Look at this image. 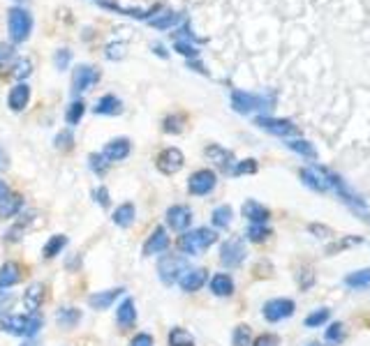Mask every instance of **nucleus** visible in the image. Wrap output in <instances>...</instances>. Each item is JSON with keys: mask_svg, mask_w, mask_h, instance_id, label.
<instances>
[{"mask_svg": "<svg viewBox=\"0 0 370 346\" xmlns=\"http://www.w3.org/2000/svg\"><path fill=\"white\" fill-rule=\"evenodd\" d=\"M44 325V318L37 314H0V328L15 337H35Z\"/></svg>", "mask_w": 370, "mask_h": 346, "instance_id": "obj_1", "label": "nucleus"}, {"mask_svg": "<svg viewBox=\"0 0 370 346\" xmlns=\"http://www.w3.org/2000/svg\"><path fill=\"white\" fill-rule=\"evenodd\" d=\"M218 240V233L213 231V228H206V226H200L195 228V231H185L181 238H178V249H181L183 254L188 256H200L204 254L206 249L213 245V242Z\"/></svg>", "mask_w": 370, "mask_h": 346, "instance_id": "obj_2", "label": "nucleus"}, {"mask_svg": "<svg viewBox=\"0 0 370 346\" xmlns=\"http://www.w3.org/2000/svg\"><path fill=\"white\" fill-rule=\"evenodd\" d=\"M231 109H234L236 113L266 111V109H273V97L259 95V93H245V90H231Z\"/></svg>", "mask_w": 370, "mask_h": 346, "instance_id": "obj_3", "label": "nucleus"}, {"mask_svg": "<svg viewBox=\"0 0 370 346\" xmlns=\"http://www.w3.org/2000/svg\"><path fill=\"white\" fill-rule=\"evenodd\" d=\"M33 30V14L24 7H12L8 12V33L12 44H24Z\"/></svg>", "mask_w": 370, "mask_h": 346, "instance_id": "obj_4", "label": "nucleus"}, {"mask_svg": "<svg viewBox=\"0 0 370 346\" xmlns=\"http://www.w3.org/2000/svg\"><path fill=\"white\" fill-rule=\"evenodd\" d=\"M185 268H188V263H185L183 256L164 254L160 256V261H157V277H160V282L164 286H171V284L178 282V277L183 275Z\"/></svg>", "mask_w": 370, "mask_h": 346, "instance_id": "obj_5", "label": "nucleus"}, {"mask_svg": "<svg viewBox=\"0 0 370 346\" xmlns=\"http://www.w3.org/2000/svg\"><path fill=\"white\" fill-rule=\"evenodd\" d=\"M100 81V72L95 65H77L72 69V95H84L88 93L95 83Z\"/></svg>", "mask_w": 370, "mask_h": 346, "instance_id": "obj_6", "label": "nucleus"}, {"mask_svg": "<svg viewBox=\"0 0 370 346\" xmlns=\"http://www.w3.org/2000/svg\"><path fill=\"white\" fill-rule=\"evenodd\" d=\"M255 125H257L259 129L269 131V134H273V136H297L299 134V127L292 120H287V118L257 116L255 118Z\"/></svg>", "mask_w": 370, "mask_h": 346, "instance_id": "obj_7", "label": "nucleus"}, {"mask_svg": "<svg viewBox=\"0 0 370 346\" xmlns=\"http://www.w3.org/2000/svg\"><path fill=\"white\" fill-rule=\"evenodd\" d=\"M301 180H303L306 187H310V190L319 192V194L331 190V171L321 169V166H317V164L301 169Z\"/></svg>", "mask_w": 370, "mask_h": 346, "instance_id": "obj_8", "label": "nucleus"}, {"mask_svg": "<svg viewBox=\"0 0 370 346\" xmlns=\"http://www.w3.org/2000/svg\"><path fill=\"white\" fill-rule=\"evenodd\" d=\"M215 185H218V176L211 169H200L188 178V192L193 197H206V194L215 190Z\"/></svg>", "mask_w": 370, "mask_h": 346, "instance_id": "obj_9", "label": "nucleus"}, {"mask_svg": "<svg viewBox=\"0 0 370 346\" xmlns=\"http://www.w3.org/2000/svg\"><path fill=\"white\" fill-rule=\"evenodd\" d=\"M294 309H297V304H294V300H290V298H273V300L264 302L262 314L269 323H278V321L290 318L294 314Z\"/></svg>", "mask_w": 370, "mask_h": 346, "instance_id": "obj_10", "label": "nucleus"}, {"mask_svg": "<svg viewBox=\"0 0 370 346\" xmlns=\"http://www.w3.org/2000/svg\"><path fill=\"white\" fill-rule=\"evenodd\" d=\"M245 245L241 238H229L220 247V263L224 268H238L245 261Z\"/></svg>", "mask_w": 370, "mask_h": 346, "instance_id": "obj_11", "label": "nucleus"}, {"mask_svg": "<svg viewBox=\"0 0 370 346\" xmlns=\"http://www.w3.org/2000/svg\"><path fill=\"white\" fill-rule=\"evenodd\" d=\"M183 164H185V155L178 148H164L155 159L157 171L164 173V176H174V173L183 169Z\"/></svg>", "mask_w": 370, "mask_h": 346, "instance_id": "obj_12", "label": "nucleus"}, {"mask_svg": "<svg viewBox=\"0 0 370 346\" xmlns=\"http://www.w3.org/2000/svg\"><path fill=\"white\" fill-rule=\"evenodd\" d=\"M130 150H132L130 138L127 136H116L109 143H105V148L100 150V155L105 157V162L116 164V162H123V159L130 155Z\"/></svg>", "mask_w": 370, "mask_h": 346, "instance_id": "obj_13", "label": "nucleus"}, {"mask_svg": "<svg viewBox=\"0 0 370 346\" xmlns=\"http://www.w3.org/2000/svg\"><path fill=\"white\" fill-rule=\"evenodd\" d=\"M167 224L169 228H174L176 233H185L188 226L193 224V208L185 203H176L167 210Z\"/></svg>", "mask_w": 370, "mask_h": 346, "instance_id": "obj_14", "label": "nucleus"}, {"mask_svg": "<svg viewBox=\"0 0 370 346\" xmlns=\"http://www.w3.org/2000/svg\"><path fill=\"white\" fill-rule=\"evenodd\" d=\"M209 280V270L206 268H185L183 275L178 277V286H181L185 293H195L200 291Z\"/></svg>", "mask_w": 370, "mask_h": 346, "instance_id": "obj_15", "label": "nucleus"}, {"mask_svg": "<svg viewBox=\"0 0 370 346\" xmlns=\"http://www.w3.org/2000/svg\"><path fill=\"white\" fill-rule=\"evenodd\" d=\"M169 235H167V228L164 226H155L153 228V233L148 235L146 242H143V249H141V254L143 256H155V254H164L167 252V247H169Z\"/></svg>", "mask_w": 370, "mask_h": 346, "instance_id": "obj_16", "label": "nucleus"}, {"mask_svg": "<svg viewBox=\"0 0 370 346\" xmlns=\"http://www.w3.org/2000/svg\"><path fill=\"white\" fill-rule=\"evenodd\" d=\"M28 102H30V86L28 83H17L15 88L10 90V95H8V107L10 111H15V113H21V111L28 107Z\"/></svg>", "mask_w": 370, "mask_h": 346, "instance_id": "obj_17", "label": "nucleus"}, {"mask_svg": "<svg viewBox=\"0 0 370 346\" xmlns=\"http://www.w3.org/2000/svg\"><path fill=\"white\" fill-rule=\"evenodd\" d=\"M44 298H46V286L42 282H35V284H30V286L26 289L24 304H26V309H28V314H35V311L42 307Z\"/></svg>", "mask_w": 370, "mask_h": 346, "instance_id": "obj_18", "label": "nucleus"}, {"mask_svg": "<svg viewBox=\"0 0 370 346\" xmlns=\"http://www.w3.org/2000/svg\"><path fill=\"white\" fill-rule=\"evenodd\" d=\"M116 323H118L121 330L134 328V323H136V307H134L132 298H125V300L118 304V309H116Z\"/></svg>", "mask_w": 370, "mask_h": 346, "instance_id": "obj_19", "label": "nucleus"}, {"mask_svg": "<svg viewBox=\"0 0 370 346\" xmlns=\"http://www.w3.org/2000/svg\"><path fill=\"white\" fill-rule=\"evenodd\" d=\"M123 291L125 289H109V291H98V293H91L88 295V304H91V309L95 311H102V309H109L114 304V300L118 295H123Z\"/></svg>", "mask_w": 370, "mask_h": 346, "instance_id": "obj_20", "label": "nucleus"}, {"mask_svg": "<svg viewBox=\"0 0 370 346\" xmlns=\"http://www.w3.org/2000/svg\"><path fill=\"white\" fill-rule=\"evenodd\" d=\"M243 217L250 219V224H266L271 217L269 208L262 206L259 201H245L243 203Z\"/></svg>", "mask_w": 370, "mask_h": 346, "instance_id": "obj_21", "label": "nucleus"}, {"mask_svg": "<svg viewBox=\"0 0 370 346\" xmlns=\"http://www.w3.org/2000/svg\"><path fill=\"white\" fill-rule=\"evenodd\" d=\"M21 277H24L21 266H19V263H15V261H8L3 268H0V289L17 286V284L21 282Z\"/></svg>", "mask_w": 370, "mask_h": 346, "instance_id": "obj_22", "label": "nucleus"}, {"mask_svg": "<svg viewBox=\"0 0 370 346\" xmlns=\"http://www.w3.org/2000/svg\"><path fill=\"white\" fill-rule=\"evenodd\" d=\"M183 21V12H174V10H167L162 14H157V17H150L148 19V26L150 28H157V30H169V28H176L178 24Z\"/></svg>", "mask_w": 370, "mask_h": 346, "instance_id": "obj_23", "label": "nucleus"}, {"mask_svg": "<svg viewBox=\"0 0 370 346\" xmlns=\"http://www.w3.org/2000/svg\"><path fill=\"white\" fill-rule=\"evenodd\" d=\"M93 111L98 116H121L123 113V102L116 95H105L95 102Z\"/></svg>", "mask_w": 370, "mask_h": 346, "instance_id": "obj_24", "label": "nucleus"}, {"mask_svg": "<svg viewBox=\"0 0 370 346\" xmlns=\"http://www.w3.org/2000/svg\"><path fill=\"white\" fill-rule=\"evenodd\" d=\"M112 219H114L116 226L130 228V226L134 224V219H136V208H134V203H130V201H127V203H121V206L114 210Z\"/></svg>", "mask_w": 370, "mask_h": 346, "instance_id": "obj_25", "label": "nucleus"}, {"mask_svg": "<svg viewBox=\"0 0 370 346\" xmlns=\"http://www.w3.org/2000/svg\"><path fill=\"white\" fill-rule=\"evenodd\" d=\"M206 157L211 159V162H215L218 166H220V169H224V171H231V162H234V155H231L229 150H224L222 145H209L206 150Z\"/></svg>", "mask_w": 370, "mask_h": 346, "instance_id": "obj_26", "label": "nucleus"}, {"mask_svg": "<svg viewBox=\"0 0 370 346\" xmlns=\"http://www.w3.org/2000/svg\"><path fill=\"white\" fill-rule=\"evenodd\" d=\"M79 321H81V309H77V307H63V309H58V314H56L58 328H63V330L77 328Z\"/></svg>", "mask_w": 370, "mask_h": 346, "instance_id": "obj_27", "label": "nucleus"}, {"mask_svg": "<svg viewBox=\"0 0 370 346\" xmlns=\"http://www.w3.org/2000/svg\"><path fill=\"white\" fill-rule=\"evenodd\" d=\"M211 291L220 298H227L234 293V280L227 273H218L213 280H211Z\"/></svg>", "mask_w": 370, "mask_h": 346, "instance_id": "obj_28", "label": "nucleus"}, {"mask_svg": "<svg viewBox=\"0 0 370 346\" xmlns=\"http://www.w3.org/2000/svg\"><path fill=\"white\" fill-rule=\"evenodd\" d=\"M21 206H24L21 194H10L5 201H0V219L17 217L19 210H21Z\"/></svg>", "mask_w": 370, "mask_h": 346, "instance_id": "obj_29", "label": "nucleus"}, {"mask_svg": "<svg viewBox=\"0 0 370 346\" xmlns=\"http://www.w3.org/2000/svg\"><path fill=\"white\" fill-rule=\"evenodd\" d=\"M65 247H67V235L56 233V235H51V238L46 240V245L42 247V256H44L46 261H49V259H56V256L63 252Z\"/></svg>", "mask_w": 370, "mask_h": 346, "instance_id": "obj_30", "label": "nucleus"}, {"mask_svg": "<svg viewBox=\"0 0 370 346\" xmlns=\"http://www.w3.org/2000/svg\"><path fill=\"white\" fill-rule=\"evenodd\" d=\"M285 145L292 152H297V155H303L308 159H317V150H315V145L310 141H306V138H292V141H287Z\"/></svg>", "mask_w": 370, "mask_h": 346, "instance_id": "obj_31", "label": "nucleus"}, {"mask_svg": "<svg viewBox=\"0 0 370 346\" xmlns=\"http://www.w3.org/2000/svg\"><path fill=\"white\" fill-rule=\"evenodd\" d=\"M345 284L349 289H368L370 286V268L356 270V273H349L345 277Z\"/></svg>", "mask_w": 370, "mask_h": 346, "instance_id": "obj_32", "label": "nucleus"}, {"mask_svg": "<svg viewBox=\"0 0 370 346\" xmlns=\"http://www.w3.org/2000/svg\"><path fill=\"white\" fill-rule=\"evenodd\" d=\"M84 113H86V102L74 100L70 107L65 109V122L67 125H79L81 118H84Z\"/></svg>", "mask_w": 370, "mask_h": 346, "instance_id": "obj_33", "label": "nucleus"}, {"mask_svg": "<svg viewBox=\"0 0 370 346\" xmlns=\"http://www.w3.org/2000/svg\"><path fill=\"white\" fill-rule=\"evenodd\" d=\"M169 346H197V342L185 328H174L169 332Z\"/></svg>", "mask_w": 370, "mask_h": 346, "instance_id": "obj_34", "label": "nucleus"}, {"mask_svg": "<svg viewBox=\"0 0 370 346\" xmlns=\"http://www.w3.org/2000/svg\"><path fill=\"white\" fill-rule=\"evenodd\" d=\"M231 208L229 206H218L213 215H211V219H213V226L215 228H227L231 224Z\"/></svg>", "mask_w": 370, "mask_h": 346, "instance_id": "obj_35", "label": "nucleus"}, {"mask_svg": "<svg viewBox=\"0 0 370 346\" xmlns=\"http://www.w3.org/2000/svg\"><path fill=\"white\" fill-rule=\"evenodd\" d=\"M33 74V62L28 58H17L15 62H12V76L19 81L28 79V76Z\"/></svg>", "mask_w": 370, "mask_h": 346, "instance_id": "obj_36", "label": "nucleus"}, {"mask_svg": "<svg viewBox=\"0 0 370 346\" xmlns=\"http://www.w3.org/2000/svg\"><path fill=\"white\" fill-rule=\"evenodd\" d=\"M328 318H331V311H328L326 307H319L317 311H312V314L306 316V328H319V325H324Z\"/></svg>", "mask_w": 370, "mask_h": 346, "instance_id": "obj_37", "label": "nucleus"}, {"mask_svg": "<svg viewBox=\"0 0 370 346\" xmlns=\"http://www.w3.org/2000/svg\"><path fill=\"white\" fill-rule=\"evenodd\" d=\"M174 51H178L181 55H185V58H197L200 55V48L195 46V42L190 39H174Z\"/></svg>", "mask_w": 370, "mask_h": 346, "instance_id": "obj_38", "label": "nucleus"}, {"mask_svg": "<svg viewBox=\"0 0 370 346\" xmlns=\"http://www.w3.org/2000/svg\"><path fill=\"white\" fill-rule=\"evenodd\" d=\"M229 173L231 176H252V173H257V159H241L231 166Z\"/></svg>", "mask_w": 370, "mask_h": 346, "instance_id": "obj_39", "label": "nucleus"}, {"mask_svg": "<svg viewBox=\"0 0 370 346\" xmlns=\"http://www.w3.org/2000/svg\"><path fill=\"white\" fill-rule=\"evenodd\" d=\"M250 342H252V332H250L248 325H245V323L236 325L234 335H231V344H234V346H250Z\"/></svg>", "mask_w": 370, "mask_h": 346, "instance_id": "obj_40", "label": "nucleus"}, {"mask_svg": "<svg viewBox=\"0 0 370 346\" xmlns=\"http://www.w3.org/2000/svg\"><path fill=\"white\" fill-rule=\"evenodd\" d=\"M125 51H127L125 42H109V44L105 46V55L109 60H123L125 58Z\"/></svg>", "mask_w": 370, "mask_h": 346, "instance_id": "obj_41", "label": "nucleus"}, {"mask_svg": "<svg viewBox=\"0 0 370 346\" xmlns=\"http://www.w3.org/2000/svg\"><path fill=\"white\" fill-rule=\"evenodd\" d=\"M245 235H248V240H252V242H264L271 235V228L266 224H250Z\"/></svg>", "mask_w": 370, "mask_h": 346, "instance_id": "obj_42", "label": "nucleus"}, {"mask_svg": "<svg viewBox=\"0 0 370 346\" xmlns=\"http://www.w3.org/2000/svg\"><path fill=\"white\" fill-rule=\"evenodd\" d=\"M183 127H185L183 116L171 113V116L164 118V131H167V134H178V131H183Z\"/></svg>", "mask_w": 370, "mask_h": 346, "instance_id": "obj_43", "label": "nucleus"}, {"mask_svg": "<svg viewBox=\"0 0 370 346\" xmlns=\"http://www.w3.org/2000/svg\"><path fill=\"white\" fill-rule=\"evenodd\" d=\"M53 145H56L58 150H72V145H74V134H72V129H63V131H58L56 138H53Z\"/></svg>", "mask_w": 370, "mask_h": 346, "instance_id": "obj_44", "label": "nucleus"}, {"mask_svg": "<svg viewBox=\"0 0 370 346\" xmlns=\"http://www.w3.org/2000/svg\"><path fill=\"white\" fill-rule=\"evenodd\" d=\"M342 339H345V325H342V323H333L331 328L326 330V342L333 344V346H338Z\"/></svg>", "mask_w": 370, "mask_h": 346, "instance_id": "obj_45", "label": "nucleus"}, {"mask_svg": "<svg viewBox=\"0 0 370 346\" xmlns=\"http://www.w3.org/2000/svg\"><path fill=\"white\" fill-rule=\"evenodd\" d=\"M53 62H56V69H58V72H65L67 65L72 62V51H70V48H65V46L58 48L56 55H53Z\"/></svg>", "mask_w": 370, "mask_h": 346, "instance_id": "obj_46", "label": "nucleus"}, {"mask_svg": "<svg viewBox=\"0 0 370 346\" xmlns=\"http://www.w3.org/2000/svg\"><path fill=\"white\" fill-rule=\"evenodd\" d=\"M15 46L8 44V42H0V69H5L10 62H15Z\"/></svg>", "mask_w": 370, "mask_h": 346, "instance_id": "obj_47", "label": "nucleus"}, {"mask_svg": "<svg viewBox=\"0 0 370 346\" xmlns=\"http://www.w3.org/2000/svg\"><path fill=\"white\" fill-rule=\"evenodd\" d=\"M88 166H91L98 176H105V173H107V162H105V157H102L100 152H95V155L88 157Z\"/></svg>", "mask_w": 370, "mask_h": 346, "instance_id": "obj_48", "label": "nucleus"}, {"mask_svg": "<svg viewBox=\"0 0 370 346\" xmlns=\"http://www.w3.org/2000/svg\"><path fill=\"white\" fill-rule=\"evenodd\" d=\"M93 197H95V203H98L100 208H109V206H112V199H109V190H107V187H98V190L93 192Z\"/></svg>", "mask_w": 370, "mask_h": 346, "instance_id": "obj_49", "label": "nucleus"}, {"mask_svg": "<svg viewBox=\"0 0 370 346\" xmlns=\"http://www.w3.org/2000/svg\"><path fill=\"white\" fill-rule=\"evenodd\" d=\"M280 339L278 335H271V332H264V335H259L255 342H252V346H278Z\"/></svg>", "mask_w": 370, "mask_h": 346, "instance_id": "obj_50", "label": "nucleus"}, {"mask_svg": "<svg viewBox=\"0 0 370 346\" xmlns=\"http://www.w3.org/2000/svg\"><path fill=\"white\" fill-rule=\"evenodd\" d=\"M130 346H153V337H150L148 332H139V335L132 337Z\"/></svg>", "mask_w": 370, "mask_h": 346, "instance_id": "obj_51", "label": "nucleus"}, {"mask_svg": "<svg viewBox=\"0 0 370 346\" xmlns=\"http://www.w3.org/2000/svg\"><path fill=\"white\" fill-rule=\"evenodd\" d=\"M10 304H15V293H10V291H0V311L8 309Z\"/></svg>", "mask_w": 370, "mask_h": 346, "instance_id": "obj_52", "label": "nucleus"}, {"mask_svg": "<svg viewBox=\"0 0 370 346\" xmlns=\"http://www.w3.org/2000/svg\"><path fill=\"white\" fill-rule=\"evenodd\" d=\"M150 48H153V53L160 55V58H169V51L160 44V42H153V44H150Z\"/></svg>", "mask_w": 370, "mask_h": 346, "instance_id": "obj_53", "label": "nucleus"}, {"mask_svg": "<svg viewBox=\"0 0 370 346\" xmlns=\"http://www.w3.org/2000/svg\"><path fill=\"white\" fill-rule=\"evenodd\" d=\"M10 166V157H8V152L3 150V145H0V171H5Z\"/></svg>", "mask_w": 370, "mask_h": 346, "instance_id": "obj_54", "label": "nucleus"}, {"mask_svg": "<svg viewBox=\"0 0 370 346\" xmlns=\"http://www.w3.org/2000/svg\"><path fill=\"white\" fill-rule=\"evenodd\" d=\"M12 194V190H10V185L5 183V180H0V201H5Z\"/></svg>", "mask_w": 370, "mask_h": 346, "instance_id": "obj_55", "label": "nucleus"}, {"mask_svg": "<svg viewBox=\"0 0 370 346\" xmlns=\"http://www.w3.org/2000/svg\"><path fill=\"white\" fill-rule=\"evenodd\" d=\"M188 65H190V67H193V69H195V72H202V74H206V76H209V69H206V67H204V65H202V62H195V60H190V62H188Z\"/></svg>", "mask_w": 370, "mask_h": 346, "instance_id": "obj_56", "label": "nucleus"}, {"mask_svg": "<svg viewBox=\"0 0 370 346\" xmlns=\"http://www.w3.org/2000/svg\"><path fill=\"white\" fill-rule=\"evenodd\" d=\"M21 346H42V342H39V339H35V337H28Z\"/></svg>", "mask_w": 370, "mask_h": 346, "instance_id": "obj_57", "label": "nucleus"}, {"mask_svg": "<svg viewBox=\"0 0 370 346\" xmlns=\"http://www.w3.org/2000/svg\"><path fill=\"white\" fill-rule=\"evenodd\" d=\"M308 346H321V344H317V342H315V344H308Z\"/></svg>", "mask_w": 370, "mask_h": 346, "instance_id": "obj_58", "label": "nucleus"}, {"mask_svg": "<svg viewBox=\"0 0 370 346\" xmlns=\"http://www.w3.org/2000/svg\"><path fill=\"white\" fill-rule=\"evenodd\" d=\"M17 3H24V0H17Z\"/></svg>", "mask_w": 370, "mask_h": 346, "instance_id": "obj_59", "label": "nucleus"}]
</instances>
